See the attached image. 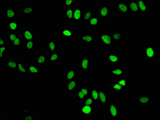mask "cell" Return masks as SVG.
<instances>
[{
	"label": "cell",
	"instance_id": "obj_39",
	"mask_svg": "<svg viewBox=\"0 0 160 120\" xmlns=\"http://www.w3.org/2000/svg\"><path fill=\"white\" fill-rule=\"evenodd\" d=\"M95 103V102L94 101V100L92 98V97L89 96L84 100V105H89V106L94 107Z\"/></svg>",
	"mask_w": 160,
	"mask_h": 120
},
{
	"label": "cell",
	"instance_id": "obj_3",
	"mask_svg": "<svg viewBox=\"0 0 160 120\" xmlns=\"http://www.w3.org/2000/svg\"><path fill=\"white\" fill-rule=\"evenodd\" d=\"M145 55L147 58L149 60L154 59L157 55L155 48L152 45H148L145 49Z\"/></svg>",
	"mask_w": 160,
	"mask_h": 120
},
{
	"label": "cell",
	"instance_id": "obj_9",
	"mask_svg": "<svg viewBox=\"0 0 160 120\" xmlns=\"http://www.w3.org/2000/svg\"><path fill=\"white\" fill-rule=\"evenodd\" d=\"M116 9L121 13H128L130 11L128 4L125 3L123 1H120L116 4Z\"/></svg>",
	"mask_w": 160,
	"mask_h": 120
},
{
	"label": "cell",
	"instance_id": "obj_24",
	"mask_svg": "<svg viewBox=\"0 0 160 120\" xmlns=\"http://www.w3.org/2000/svg\"><path fill=\"white\" fill-rule=\"evenodd\" d=\"M48 59L50 62L58 61L59 59V50H56L52 51L49 55Z\"/></svg>",
	"mask_w": 160,
	"mask_h": 120
},
{
	"label": "cell",
	"instance_id": "obj_34",
	"mask_svg": "<svg viewBox=\"0 0 160 120\" xmlns=\"http://www.w3.org/2000/svg\"><path fill=\"white\" fill-rule=\"evenodd\" d=\"M116 83L119 84L124 89L127 88L129 85V81L125 77H122V79L117 80Z\"/></svg>",
	"mask_w": 160,
	"mask_h": 120
},
{
	"label": "cell",
	"instance_id": "obj_30",
	"mask_svg": "<svg viewBox=\"0 0 160 120\" xmlns=\"http://www.w3.org/2000/svg\"><path fill=\"white\" fill-rule=\"evenodd\" d=\"M90 96L94 100L95 103H98L99 102V90L96 89H92L90 91Z\"/></svg>",
	"mask_w": 160,
	"mask_h": 120
},
{
	"label": "cell",
	"instance_id": "obj_28",
	"mask_svg": "<svg viewBox=\"0 0 160 120\" xmlns=\"http://www.w3.org/2000/svg\"><path fill=\"white\" fill-rule=\"evenodd\" d=\"M46 57L44 54H40L36 58V63L38 65H44L46 63Z\"/></svg>",
	"mask_w": 160,
	"mask_h": 120
},
{
	"label": "cell",
	"instance_id": "obj_40",
	"mask_svg": "<svg viewBox=\"0 0 160 120\" xmlns=\"http://www.w3.org/2000/svg\"><path fill=\"white\" fill-rule=\"evenodd\" d=\"M77 1L76 0H65L64 1L65 7L70 8L74 5Z\"/></svg>",
	"mask_w": 160,
	"mask_h": 120
},
{
	"label": "cell",
	"instance_id": "obj_13",
	"mask_svg": "<svg viewBox=\"0 0 160 120\" xmlns=\"http://www.w3.org/2000/svg\"><path fill=\"white\" fill-rule=\"evenodd\" d=\"M137 2L138 5L139 12L146 13L148 12L149 7L146 1L145 0H138Z\"/></svg>",
	"mask_w": 160,
	"mask_h": 120
},
{
	"label": "cell",
	"instance_id": "obj_21",
	"mask_svg": "<svg viewBox=\"0 0 160 120\" xmlns=\"http://www.w3.org/2000/svg\"><path fill=\"white\" fill-rule=\"evenodd\" d=\"M61 34V36L65 38L70 39L73 37L74 33L70 28H67L62 29Z\"/></svg>",
	"mask_w": 160,
	"mask_h": 120
},
{
	"label": "cell",
	"instance_id": "obj_33",
	"mask_svg": "<svg viewBox=\"0 0 160 120\" xmlns=\"http://www.w3.org/2000/svg\"><path fill=\"white\" fill-rule=\"evenodd\" d=\"M74 8H68L64 11V16L68 20H72L73 19Z\"/></svg>",
	"mask_w": 160,
	"mask_h": 120
},
{
	"label": "cell",
	"instance_id": "obj_1",
	"mask_svg": "<svg viewBox=\"0 0 160 120\" xmlns=\"http://www.w3.org/2000/svg\"><path fill=\"white\" fill-rule=\"evenodd\" d=\"M108 110L110 118L118 119L119 118V107L115 103H110Z\"/></svg>",
	"mask_w": 160,
	"mask_h": 120
},
{
	"label": "cell",
	"instance_id": "obj_23",
	"mask_svg": "<svg viewBox=\"0 0 160 120\" xmlns=\"http://www.w3.org/2000/svg\"><path fill=\"white\" fill-rule=\"evenodd\" d=\"M94 15V11L93 10L89 9L86 10L82 14V20L84 22H89L90 19L92 18Z\"/></svg>",
	"mask_w": 160,
	"mask_h": 120
},
{
	"label": "cell",
	"instance_id": "obj_36",
	"mask_svg": "<svg viewBox=\"0 0 160 120\" xmlns=\"http://www.w3.org/2000/svg\"><path fill=\"white\" fill-rule=\"evenodd\" d=\"M112 88L113 91L116 93H121L124 89L122 87L117 83H113L112 85Z\"/></svg>",
	"mask_w": 160,
	"mask_h": 120
},
{
	"label": "cell",
	"instance_id": "obj_4",
	"mask_svg": "<svg viewBox=\"0 0 160 120\" xmlns=\"http://www.w3.org/2000/svg\"><path fill=\"white\" fill-rule=\"evenodd\" d=\"M80 114L84 116H90L94 114V107L89 105H82L80 107Z\"/></svg>",
	"mask_w": 160,
	"mask_h": 120
},
{
	"label": "cell",
	"instance_id": "obj_10",
	"mask_svg": "<svg viewBox=\"0 0 160 120\" xmlns=\"http://www.w3.org/2000/svg\"><path fill=\"white\" fill-rule=\"evenodd\" d=\"M90 68V58H82L80 60V69L84 71H88Z\"/></svg>",
	"mask_w": 160,
	"mask_h": 120
},
{
	"label": "cell",
	"instance_id": "obj_20",
	"mask_svg": "<svg viewBox=\"0 0 160 120\" xmlns=\"http://www.w3.org/2000/svg\"><path fill=\"white\" fill-rule=\"evenodd\" d=\"M16 10L13 8H7L6 10L5 17L7 19H13L16 18Z\"/></svg>",
	"mask_w": 160,
	"mask_h": 120
},
{
	"label": "cell",
	"instance_id": "obj_7",
	"mask_svg": "<svg viewBox=\"0 0 160 120\" xmlns=\"http://www.w3.org/2000/svg\"><path fill=\"white\" fill-rule=\"evenodd\" d=\"M82 19V11L80 7H77L74 8L73 19L75 22L78 23Z\"/></svg>",
	"mask_w": 160,
	"mask_h": 120
},
{
	"label": "cell",
	"instance_id": "obj_44",
	"mask_svg": "<svg viewBox=\"0 0 160 120\" xmlns=\"http://www.w3.org/2000/svg\"><path fill=\"white\" fill-rule=\"evenodd\" d=\"M23 120H35V117L32 114H29L24 115L23 117Z\"/></svg>",
	"mask_w": 160,
	"mask_h": 120
},
{
	"label": "cell",
	"instance_id": "obj_6",
	"mask_svg": "<svg viewBox=\"0 0 160 120\" xmlns=\"http://www.w3.org/2000/svg\"><path fill=\"white\" fill-rule=\"evenodd\" d=\"M99 103L101 106H105L107 105L108 102V98L105 91L99 89Z\"/></svg>",
	"mask_w": 160,
	"mask_h": 120
},
{
	"label": "cell",
	"instance_id": "obj_31",
	"mask_svg": "<svg viewBox=\"0 0 160 120\" xmlns=\"http://www.w3.org/2000/svg\"><path fill=\"white\" fill-rule=\"evenodd\" d=\"M7 66L10 70H17V61L8 60L7 62Z\"/></svg>",
	"mask_w": 160,
	"mask_h": 120
},
{
	"label": "cell",
	"instance_id": "obj_38",
	"mask_svg": "<svg viewBox=\"0 0 160 120\" xmlns=\"http://www.w3.org/2000/svg\"><path fill=\"white\" fill-rule=\"evenodd\" d=\"M19 36H20L15 32H10L7 35V39L10 42H12L15 41Z\"/></svg>",
	"mask_w": 160,
	"mask_h": 120
},
{
	"label": "cell",
	"instance_id": "obj_5",
	"mask_svg": "<svg viewBox=\"0 0 160 120\" xmlns=\"http://www.w3.org/2000/svg\"><path fill=\"white\" fill-rule=\"evenodd\" d=\"M23 38L25 41H32L36 39L35 34L33 32L32 30L29 28H26L23 30Z\"/></svg>",
	"mask_w": 160,
	"mask_h": 120
},
{
	"label": "cell",
	"instance_id": "obj_8",
	"mask_svg": "<svg viewBox=\"0 0 160 120\" xmlns=\"http://www.w3.org/2000/svg\"><path fill=\"white\" fill-rule=\"evenodd\" d=\"M78 83L77 80L73 79L68 81L66 86L67 92L73 93L77 89Z\"/></svg>",
	"mask_w": 160,
	"mask_h": 120
},
{
	"label": "cell",
	"instance_id": "obj_2",
	"mask_svg": "<svg viewBox=\"0 0 160 120\" xmlns=\"http://www.w3.org/2000/svg\"><path fill=\"white\" fill-rule=\"evenodd\" d=\"M100 40L102 43L105 46L113 45V41L112 36L108 32H103L100 35Z\"/></svg>",
	"mask_w": 160,
	"mask_h": 120
},
{
	"label": "cell",
	"instance_id": "obj_17",
	"mask_svg": "<svg viewBox=\"0 0 160 120\" xmlns=\"http://www.w3.org/2000/svg\"><path fill=\"white\" fill-rule=\"evenodd\" d=\"M35 11V8L31 6L24 7L22 8V14L24 16H28L32 15Z\"/></svg>",
	"mask_w": 160,
	"mask_h": 120
},
{
	"label": "cell",
	"instance_id": "obj_18",
	"mask_svg": "<svg viewBox=\"0 0 160 120\" xmlns=\"http://www.w3.org/2000/svg\"><path fill=\"white\" fill-rule=\"evenodd\" d=\"M108 61L112 65H116L119 64V55L115 54H110L108 55Z\"/></svg>",
	"mask_w": 160,
	"mask_h": 120
},
{
	"label": "cell",
	"instance_id": "obj_32",
	"mask_svg": "<svg viewBox=\"0 0 160 120\" xmlns=\"http://www.w3.org/2000/svg\"><path fill=\"white\" fill-rule=\"evenodd\" d=\"M27 71L30 74H39L40 70L39 68L35 65L30 64L27 67Z\"/></svg>",
	"mask_w": 160,
	"mask_h": 120
},
{
	"label": "cell",
	"instance_id": "obj_35",
	"mask_svg": "<svg viewBox=\"0 0 160 120\" xmlns=\"http://www.w3.org/2000/svg\"><path fill=\"white\" fill-rule=\"evenodd\" d=\"M23 43L22 39L20 36H19L15 41L11 42V44L14 48H20Z\"/></svg>",
	"mask_w": 160,
	"mask_h": 120
},
{
	"label": "cell",
	"instance_id": "obj_26",
	"mask_svg": "<svg viewBox=\"0 0 160 120\" xmlns=\"http://www.w3.org/2000/svg\"><path fill=\"white\" fill-rule=\"evenodd\" d=\"M111 36L113 41H122L123 39L122 33L118 31H114Z\"/></svg>",
	"mask_w": 160,
	"mask_h": 120
},
{
	"label": "cell",
	"instance_id": "obj_19",
	"mask_svg": "<svg viewBox=\"0 0 160 120\" xmlns=\"http://www.w3.org/2000/svg\"><path fill=\"white\" fill-rule=\"evenodd\" d=\"M77 72L76 70H70L67 71L64 74V78L66 81H69L75 79L77 76Z\"/></svg>",
	"mask_w": 160,
	"mask_h": 120
},
{
	"label": "cell",
	"instance_id": "obj_22",
	"mask_svg": "<svg viewBox=\"0 0 160 120\" xmlns=\"http://www.w3.org/2000/svg\"><path fill=\"white\" fill-rule=\"evenodd\" d=\"M7 26L11 32H15L20 28V23L13 21L8 23Z\"/></svg>",
	"mask_w": 160,
	"mask_h": 120
},
{
	"label": "cell",
	"instance_id": "obj_15",
	"mask_svg": "<svg viewBox=\"0 0 160 120\" xmlns=\"http://www.w3.org/2000/svg\"><path fill=\"white\" fill-rule=\"evenodd\" d=\"M124 73L123 68L121 67H116L112 68L110 71V74L114 77L122 76Z\"/></svg>",
	"mask_w": 160,
	"mask_h": 120
},
{
	"label": "cell",
	"instance_id": "obj_42",
	"mask_svg": "<svg viewBox=\"0 0 160 120\" xmlns=\"http://www.w3.org/2000/svg\"><path fill=\"white\" fill-rule=\"evenodd\" d=\"M80 90L86 97H88L90 96V90L87 87H82L80 88Z\"/></svg>",
	"mask_w": 160,
	"mask_h": 120
},
{
	"label": "cell",
	"instance_id": "obj_41",
	"mask_svg": "<svg viewBox=\"0 0 160 120\" xmlns=\"http://www.w3.org/2000/svg\"><path fill=\"white\" fill-rule=\"evenodd\" d=\"M77 99H78L79 100V101H84V100L87 98L83 94V93L81 92L80 89L78 90V91H77Z\"/></svg>",
	"mask_w": 160,
	"mask_h": 120
},
{
	"label": "cell",
	"instance_id": "obj_14",
	"mask_svg": "<svg viewBox=\"0 0 160 120\" xmlns=\"http://www.w3.org/2000/svg\"><path fill=\"white\" fill-rule=\"evenodd\" d=\"M78 39L81 41L86 43L88 45L92 43L95 40L94 36L88 34L80 36L78 37Z\"/></svg>",
	"mask_w": 160,
	"mask_h": 120
},
{
	"label": "cell",
	"instance_id": "obj_43",
	"mask_svg": "<svg viewBox=\"0 0 160 120\" xmlns=\"http://www.w3.org/2000/svg\"><path fill=\"white\" fill-rule=\"evenodd\" d=\"M7 50V47L6 46H1L0 47V59H2L4 57V54L6 52Z\"/></svg>",
	"mask_w": 160,
	"mask_h": 120
},
{
	"label": "cell",
	"instance_id": "obj_27",
	"mask_svg": "<svg viewBox=\"0 0 160 120\" xmlns=\"http://www.w3.org/2000/svg\"><path fill=\"white\" fill-rule=\"evenodd\" d=\"M36 47V42L32 41H26L25 42V48L26 51H31L34 50Z\"/></svg>",
	"mask_w": 160,
	"mask_h": 120
},
{
	"label": "cell",
	"instance_id": "obj_11",
	"mask_svg": "<svg viewBox=\"0 0 160 120\" xmlns=\"http://www.w3.org/2000/svg\"><path fill=\"white\" fill-rule=\"evenodd\" d=\"M99 14L101 19H107L110 15V7L107 6H102L99 8Z\"/></svg>",
	"mask_w": 160,
	"mask_h": 120
},
{
	"label": "cell",
	"instance_id": "obj_29",
	"mask_svg": "<svg viewBox=\"0 0 160 120\" xmlns=\"http://www.w3.org/2000/svg\"><path fill=\"white\" fill-rule=\"evenodd\" d=\"M100 24V19L99 17H92L89 21V25L92 27H96Z\"/></svg>",
	"mask_w": 160,
	"mask_h": 120
},
{
	"label": "cell",
	"instance_id": "obj_16",
	"mask_svg": "<svg viewBox=\"0 0 160 120\" xmlns=\"http://www.w3.org/2000/svg\"><path fill=\"white\" fill-rule=\"evenodd\" d=\"M127 4L129 6L130 10L132 11V12H135V13L139 12L138 5L137 1L130 0L128 1Z\"/></svg>",
	"mask_w": 160,
	"mask_h": 120
},
{
	"label": "cell",
	"instance_id": "obj_25",
	"mask_svg": "<svg viewBox=\"0 0 160 120\" xmlns=\"http://www.w3.org/2000/svg\"><path fill=\"white\" fill-rule=\"evenodd\" d=\"M17 70L20 73L26 74L27 73V70L24 66L23 62L21 61H17Z\"/></svg>",
	"mask_w": 160,
	"mask_h": 120
},
{
	"label": "cell",
	"instance_id": "obj_12",
	"mask_svg": "<svg viewBox=\"0 0 160 120\" xmlns=\"http://www.w3.org/2000/svg\"><path fill=\"white\" fill-rule=\"evenodd\" d=\"M151 97L149 96H141L137 98L138 103L140 106L148 105L151 103Z\"/></svg>",
	"mask_w": 160,
	"mask_h": 120
},
{
	"label": "cell",
	"instance_id": "obj_37",
	"mask_svg": "<svg viewBox=\"0 0 160 120\" xmlns=\"http://www.w3.org/2000/svg\"><path fill=\"white\" fill-rule=\"evenodd\" d=\"M57 48V44H56V42L54 41H50L48 43L47 48L48 51L52 52V51L56 50Z\"/></svg>",
	"mask_w": 160,
	"mask_h": 120
},
{
	"label": "cell",
	"instance_id": "obj_45",
	"mask_svg": "<svg viewBox=\"0 0 160 120\" xmlns=\"http://www.w3.org/2000/svg\"><path fill=\"white\" fill-rule=\"evenodd\" d=\"M0 46H6L7 44V41L5 38H4L3 37L2 35L1 36V40H0Z\"/></svg>",
	"mask_w": 160,
	"mask_h": 120
}]
</instances>
